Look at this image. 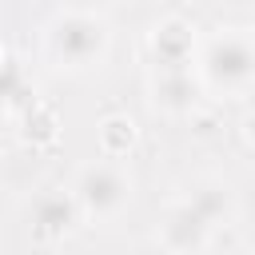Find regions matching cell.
Masks as SVG:
<instances>
[{
	"instance_id": "obj_1",
	"label": "cell",
	"mask_w": 255,
	"mask_h": 255,
	"mask_svg": "<svg viewBox=\"0 0 255 255\" xmlns=\"http://www.w3.org/2000/svg\"><path fill=\"white\" fill-rule=\"evenodd\" d=\"M44 52H48L52 64H60L68 72L100 68L112 52V28L96 12L64 8L44 24Z\"/></svg>"
},
{
	"instance_id": "obj_2",
	"label": "cell",
	"mask_w": 255,
	"mask_h": 255,
	"mask_svg": "<svg viewBox=\"0 0 255 255\" xmlns=\"http://www.w3.org/2000/svg\"><path fill=\"white\" fill-rule=\"evenodd\" d=\"M195 72L207 92L215 96H243L255 88V32L247 28H219L195 60Z\"/></svg>"
},
{
	"instance_id": "obj_3",
	"label": "cell",
	"mask_w": 255,
	"mask_h": 255,
	"mask_svg": "<svg viewBox=\"0 0 255 255\" xmlns=\"http://www.w3.org/2000/svg\"><path fill=\"white\" fill-rule=\"evenodd\" d=\"M72 191H76V199H80V207H84L88 219H112V215H120L131 203V179L112 159L84 163L76 171Z\"/></svg>"
},
{
	"instance_id": "obj_4",
	"label": "cell",
	"mask_w": 255,
	"mask_h": 255,
	"mask_svg": "<svg viewBox=\"0 0 255 255\" xmlns=\"http://www.w3.org/2000/svg\"><path fill=\"white\" fill-rule=\"evenodd\" d=\"M211 231L215 227L207 223V215L187 195L175 199V203H167L163 215H159V223H155V239H159V247L167 255H199L211 243Z\"/></svg>"
},
{
	"instance_id": "obj_5",
	"label": "cell",
	"mask_w": 255,
	"mask_h": 255,
	"mask_svg": "<svg viewBox=\"0 0 255 255\" xmlns=\"http://www.w3.org/2000/svg\"><path fill=\"white\" fill-rule=\"evenodd\" d=\"M80 215H84V207L72 187H48L28 207V231L36 243H60L76 231Z\"/></svg>"
},
{
	"instance_id": "obj_6",
	"label": "cell",
	"mask_w": 255,
	"mask_h": 255,
	"mask_svg": "<svg viewBox=\"0 0 255 255\" xmlns=\"http://www.w3.org/2000/svg\"><path fill=\"white\" fill-rule=\"evenodd\" d=\"M147 48H151V64L155 72H179L191 68L199 60V44H195V28L179 16L155 20L147 32Z\"/></svg>"
},
{
	"instance_id": "obj_7",
	"label": "cell",
	"mask_w": 255,
	"mask_h": 255,
	"mask_svg": "<svg viewBox=\"0 0 255 255\" xmlns=\"http://www.w3.org/2000/svg\"><path fill=\"white\" fill-rule=\"evenodd\" d=\"M203 80L199 72L191 68H179V72H151L147 80V96H151V108L163 112V116H191L203 100Z\"/></svg>"
},
{
	"instance_id": "obj_8",
	"label": "cell",
	"mask_w": 255,
	"mask_h": 255,
	"mask_svg": "<svg viewBox=\"0 0 255 255\" xmlns=\"http://www.w3.org/2000/svg\"><path fill=\"white\" fill-rule=\"evenodd\" d=\"M187 199L207 215V223H211V227H223V223H231V219H235V191H231V183H227V179H215V175L195 179V183H191V191H187Z\"/></svg>"
},
{
	"instance_id": "obj_9",
	"label": "cell",
	"mask_w": 255,
	"mask_h": 255,
	"mask_svg": "<svg viewBox=\"0 0 255 255\" xmlns=\"http://www.w3.org/2000/svg\"><path fill=\"white\" fill-rule=\"evenodd\" d=\"M96 143H100V155H104V159H124V155H131V147L139 143V128H135L131 116L112 112V116H104V120L96 124Z\"/></svg>"
},
{
	"instance_id": "obj_10",
	"label": "cell",
	"mask_w": 255,
	"mask_h": 255,
	"mask_svg": "<svg viewBox=\"0 0 255 255\" xmlns=\"http://www.w3.org/2000/svg\"><path fill=\"white\" fill-rule=\"evenodd\" d=\"M40 100H36V88H32V80L24 76V68H20V60L12 56V48H4V112H8V120H20L24 112H32Z\"/></svg>"
},
{
	"instance_id": "obj_11",
	"label": "cell",
	"mask_w": 255,
	"mask_h": 255,
	"mask_svg": "<svg viewBox=\"0 0 255 255\" xmlns=\"http://www.w3.org/2000/svg\"><path fill=\"white\" fill-rule=\"evenodd\" d=\"M20 128V139L32 147V151H40V147H52L56 139H60V116H56V108H48V104H36L32 112H24L20 120H16Z\"/></svg>"
},
{
	"instance_id": "obj_12",
	"label": "cell",
	"mask_w": 255,
	"mask_h": 255,
	"mask_svg": "<svg viewBox=\"0 0 255 255\" xmlns=\"http://www.w3.org/2000/svg\"><path fill=\"white\" fill-rule=\"evenodd\" d=\"M239 128H243V139H247V143H255V112H247Z\"/></svg>"
}]
</instances>
